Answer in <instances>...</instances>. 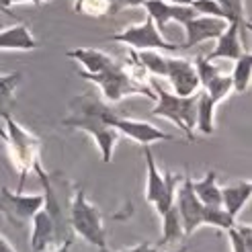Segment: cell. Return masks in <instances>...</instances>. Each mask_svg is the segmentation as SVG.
Masks as SVG:
<instances>
[{"label":"cell","mask_w":252,"mask_h":252,"mask_svg":"<svg viewBox=\"0 0 252 252\" xmlns=\"http://www.w3.org/2000/svg\"><path fill=\"white\" fill-rule=\"evenodd\" d=\"M113 113L115 111L111 109V105L98 96L80 94L70 100V115L62 121V125L88 133L96 142L103 162H111L113 148L119 140V131L109 125Z\"/></svg>","instance_id":"1"},{"label":"cell","mask_w":252,"mask_h":252,"mask_svg":"<svg viewBox=\"0 0 252 252\" xmlns=\"http://www.w3.org/2000/svg\"><path fill=\"white\" fill-rule=\"evenodd\" d=\"M2 121H4V129H0V135L4 137L8 152H10V160L15 164V168L19 170V176H21L19 191H23L27 174L33 172V168L39 164L41 142H39V137H35L31 131H27L10 115L2 117Z\"/></svg>","instance_id":"2"},{"label":"cell","mask_w":252,"mask_h":252,"mask_svg":"<svg viewBox=\"0 0 252 252\" xmlns=\"http://www.w3.org/2000/svg\"><path fill=\"white\" fill-rule=\"evenodd\" d=\"M150 86L156 93V107L152 109L154 117H164L179 127L189 142H195V117H197V93L189 96H179L166 93L156 80H150Z\"/></svg>","instance_id":"3"},{"label":"cell","mask_w":252,"mask_h":252,"mask_svg":"<svg viewBox=\"0 0 252 252\" xmlns=\"http://www.w3.org/2000/svg\"><path fill=\"white\" fill-rule=\"evenodd\" d=\"M68 220H70V228L74 230V234H78L91 246H96V248L107 246V230L103 225V216H100L98 207L86 199L84 189H78L74 193L72 205L68 211Z\"/></svg>","instance_id":"4"},{"label":"cell","mask_w":252,"mask_h":252,"mask_svg":"<svg viewBox=\"0 0 252 252\" xmlns=\"http://www.w3.org/2000/svg\"><path fill=\"white\" fill-rule=\"evenodd\" d=\"M80 76L94 82L100 91H103L107 103H119L121 98L131 96V94H144L148 98L156 100V93L152 91V86L131 80L129 74L125 72V68H123V62H119L115 68H109L105 72H96V74L80 72Z\"/></svg>","instance_id":"5"},{"label":"cell","mask_w":252,"mask_h":252,"mask_svg":"<svg viewBox=\"0 0 252 252\" xmlns=\"http://www.w3.org/2000/svg\"><path fill=\"white\" fill-rule=\"evenodd\" d=\"M144 158H146V168H148V183H146V201L152 203L160 213H164L174 203V193H176V174L172 172H160L156 166V160L152 154V148L144 146Z\"/></svg>","instance_id":"6"},{"label":"cell","mask_w":252,"mask_h":252,"mask_svg":"<svg viewBox=\"0 0 252 252\" xmlns=\"http://www.w3.org/2000/svg\"><path fill=\"white\" fill-rule=\"evenodd\" d=\"M107 41L129 45V47L137 49V52H140V49H158V52H176V49H181V45L170 43L162 37V33L156 29L154 21L150 17H146L142 23L131 25V27L107 37Z\"/></svg>","instance_id":"7"},{"label":"cell","mask_w":252,"mask_h":252,"mask_svg":"<svg viewBox=\"0 0 252 252\" xmlns=\"http://www.w3.org/2000/svg\"><path fill=\"white\" fill-rule=\"evenodd\" d=\"M43 207V195H23L21 191L12 193L10 189L2 187L0 191V211L15 225L29 223L31 218Z\"/></svg>","instance_id":"8"},{"label":"cell","mask_w":252,"mask_h":252,"mask_svg":"<svg viewBox=\"0 0 252 252\" xmlns=\"http://www.w3.org/2000/svg\"><path fill=\"white\" fill-rule=\"evenodd\" d=\"M109 125H111L113 129H117L119 133L127 135L129 140L142 144V146H150V144H154V142H172L174 140V135H170L166 131L154 127L152 123L129 119V117H121L117 111L111 115Z\"/></svg>","instance_id":"9"},{"label":"cell","mask_w":252,"mask_h":252,"mask_svg":"<svg viewBox=\"0 0 252 252\" xmlns=\"http://www.w3.org/2000/svg\"><path fill=\"white\" fill-rule=\"evenodd\" d=\"M174 205H176V209H179L185 236H191L197 228L203 225V203H201V201L197 199V195L193 193L191 179H189V176L183 181V185L176 189Z\"/></svg>","instance_id":"10"},{"label":"cell","mask_w":252,"mask_h":252,"mask_svg":"<svg viewBox=\"0 0 252 252\" xmlns=\"http://www.w3.org/2000/svg\"><path fill=\"white\" fill-rule=\"evenodd\" d=\"M183 27H185L187 39H185V43H181V49H191L203 41L218 39V37L223 33V29L228 27V21L220 19V17L195 15L193 19L183 23Z\"/></svg>","instance_id":"11"},{"label":"cell","mask_w":252,"mask_h":252,"mask_svg":"<svg viewBox=\"0 0 252 252\" xmlns=\"http://www.w3.org/2000/svg\"><path fill=\"white\" fill-rule=\"evenodd\" d=\"M166 78L174 88V94L179 96L195 94L201 88L193 60L187 58H166Z\"/></svg>","instance_id":"12"},{"label":"cell","mask_w":252,"mask_h":252,"mask_svg":"<svg viewBox=\"0 0 252 252\" xmlns=\"http://www.w3.org/2000/svg\"><path fill=\"white\" fill-rule=\"evenodd\" d=\"M144 8L148 10V17L154 21L156 29L160 33L164 31V27L170 21L183 25L197 15L191 4H172V2H166V0H146Z\"/></svg>","instance_id":"13"},{"label":"cell","mask_w":252,"mask_h":252,"mask_svg":"<svg viewBox=\"0 0 252 252\" xmlns=\"http://www.w3.org/2000/svg\"><path fill=\"white\" fill-rule=\"evenodd\" d=\"M244 31H248V27H244V25L228 23V27H225L223 33L218 37L216 47H213L205 58L211 60V62H216V60H238L244 52L242 41H240V35Z\"/></svg>","instance_id":"14"},{"label":"cell","mask_w":252,"mask_h":252,"mask_svg":"<svg viewBox=\"0 0 252 252\" xmlns=\"http://www.w3.org/2000/svg\"><path fill=\"white\" fill-rule=\"evenodd\" d=\"M31 223H33V230H31V252H43L52 244L64 242V240H60L56 223H54V220L49 218V213L43 207L31 218Z\"/></svg>","instance_id":"15"},{"label":"cell","mask_w":252,"mask_h":252,"mask_svg":"<svg viewBox=\"0 0 252 252\" xmlns=\"http://www.w3.org/2000/svg\"><path fill=\"white\" fill-rule=\"evenodd\" d=\"M68 58L76 60L82 64V72H88V74H96V72H105L109 68H115L119 62L115 58H111L109 54L100 52V49H93V47H78V49H70L66 52Z\"/></svg>","instance_id":"16"},{"label":"cell","mask_w":252,"mask_h":252,"mask_svg":"<svg viewBox=\"0 0 252 252\" xmlns=\"http://www.w3.org/2000/svg\"><path fill=\"white\" fill-rule=\"evenodd\" d=\"M39 47L27 25H12L0 31V49H19V52H33Z\"/></svg>","instance_id":"17"},{"label":"cell","mask_w":252,"mask_h":252,"mask_svg":"<svg viewBox=\"0 0 252 252\" xmlns=\"http://www.w3.org/2000/svg\"><path fill=\"white\" fill-rule=\"evenodd\" d=\"M252 195V183L250 181H238L234 185L221 187V207L236 218L242 211V207L250 201Z\"/></svg>","instance_id":"18"},{"label":"cell","mask_w":252,"mask_h":252,"mask_svg":"<svg viewBox=\"0 0 252 252\" xmlns=\"http://www.w3.org/2000/svg\"><path fill=\"white\" fill-rule=\"evenodd\" d=\"M216 107L213 100L205 91H197V117H195V129H199L203 135H211L216 131Z\"/></svg>","instance_id":"19"},{"label":"cell","mask_w":252,"mask_h":252,"mask_svg":"<svg viewBox=\"0 0 252 252\" xmlns=\"http://www.w3.org/2000/svg\"><path fill=\"white\" fill-rule=\"evenodd\" d=\"M193 193L203 205H221V187L218 185L216 170H209L201 181L191 179Z\"/></svg>","instance_id":"20"},{"label":"cell","mask_w":252,"mask_h":252,"mask_svg":"<svg viewBox=\"0 0 252 252\" xmlns=\"http://www.w3.org/2000/svg\"><path fill=\"white\" fill-rule=\"evenodd\" d=\"M160 218H162V238L158 240L156 246L160 248V246H166L172 242H179L185 234H183V221H181L176 205L172 203L164 213H160Z\"/></svg>","instance_id":"21"},{"label":"cell","mask_w":252,"mask_h":252,"mask_svg":"<svg viewBox=\"0 0 252 252\" xmlns=\"http://www.w3.org/2000/svg\"><path fill=\"white\" fill-rule=\"evenodd\" d=\"M21 80H23L21 72H12V74L0 76V119L10 115L12 109H15V105H17L15 93H17Z\"/></svg>","instance_id":"22"},{"label":"cell","mask_w":252,"mask_h":252,"mask_svg":"<svg viewBox=\"0 0 252 252\" xmlns=\"http://www.w3.org/2000/svg\"><path fill=\"white\" fill-rule=\"evenodd\" d=\"M236 64H234V70L230 74V78H232V91L238 93V94H244L248 91V86H250V76H252V56L250 52H242V56L234 60Z\"/></svg>","instance_id":"23"},{"label":"cell","mask_w":252,"mask_h":252,"mask_svg":"<svg viewBox=\"0 0 252 252\" xmlns=\"http://www.w3.org/2000/svg\"><path fill=\"white\" fill-rule=\"evenodd\" d=\"M135 56L140 60V64L148 70L150 76H160L166 78V56L158 52V49H135Z\"/></svg>","instance_id":"24"},{"label":"cell","mask_w":252,"mask_h":252,"mask_svg":"<svg viewBox=\"0 0 252 252\" xmlns=\"http://www.w3.org/2000/svg\"><path fill=\"white\" fill-rule=\"evenodd\" d=\"M203 225L230 230L232 225H236V218H232L221 205H203Z\"/></svg>","instance_id":"25"},{"label":"cell","mask_w":252,"mask_h":252,"mask_svg":"<svg viewBox=\"0 0 252 252\" xmlns=\"http://www.w3.org/2000/svg\"><path fill=\"white\" fill-rule=\"evenodd\" d=\"M203 91L216 100V103L220 105L221 100L228 96L230 93H232V78H230V74H223V72H220L216 78H213L207 86H203Z\"/></svg>","instance_id":"26"},{"label":"cell","mask_w":252,"mask_h":252,"mask_svg":"<svg viewBox=\"0 0 252 252\" xmlns=\"http://www.w3.org/2000/svg\"><path fill=\"white\" fill-rule=\"evenodd\" d=\"M216 2L220 4L223 19L228 23H240L250 29V23L244 17V0H216Z\"/></svg>","instance_id":"27"},{"label":"cell","mask_w":252,"mask_h":252,"mask_svg":"<svg viewBox=\"0 0 252 252\" xmlns=\"http://www.w3.org/2000/svg\"><path fill=\"white\" fill-rule=\"evenodd\" d=\"M74 12L84 17H107L109 15V0H76L74 2Z\"/></svg>","instance_id":"28"},{"label":"cell","mask_w":252,"mask_h":252,"mask_svg":"<svg viewBox=\"0 0 252 252\" xmlns=\"http://www.w3.org/2000/svg\"><path fill=\"white\" fill-rule=\"evenodd\" d=\"M191 6L197 15H207V17H220L223 19V12L216 0H191Z\"/></svg>","instance_id":"29"},{"label":"cell","mask_w":252,"mask_h":252,"mask_svg":"<svg viewBox=\"0 0 252 252\" xmlns=\"http://www.w3.org/2000/svg\"><path fill=\"white\" fill-rule=\"evenodd\" d=\"M146 0H109V15H117V12L125 8H135V6H144Z\"/></svg>","instance_id":"30"},{"label":"cell","mask_w":252,"mask_h":252,"mask_svg":"<svg viewBox=\"0 0 252 252\" xmlns=\"http://www.w3.org/2000/svg\"><path fill=\"white\" fill-rule=\"evenodd\" d=\"M98 252H160V248L156 244H150V242H140L131 248H123V250H109L105 246V248H98Z\"/></svg>","instance_id":"31"},{"label":"cell","mask_w":252,"mask_h":252,"mask_svg":"<svg viewBox=\"0 0 252 252\" xmlns=\"http://www.w3.org/2000/svg\"><path fill=\"white\" fill-rule=\"evenodd\" d=\"M225 232H228V236H230V244H232V250H234V252H250V250L246 248V244L242 242L240 234L236 232V225H232V228L225 230Z\"/></svg>","instance_id":"32"},{"label":"cell","mask_w":252,"mask_h":252,"mask_svg":"<svg viewBox=\"0 0 252 252\" xmlns=\"http://www.w3.org/2000/svg\"><path fill=\"white\" fill-rule=\"evenodd\" d=\"M72 246H74V240H72V236H70V238H66L64 242H60V246L56 250H43V252H70Z\"/></svg>","instance_id":"33"},{"label":"cell","mask_w":252,"mask_h":252,"mask_svg":"<svg viewBox=\"0 0 252 252\" xmlns=\"http://www.w3.org/2000/svg\"><path fill=\"white\" fill-rule=\"evenodd\" d=\"M19 2H31L35 6H39V4L45 2V0H4V8H8L10 4H19Z\"/></svg>","instance_id":"34"},{"label":"cell","mask_w":252,"mask_h":252,"mask_svg":"<svg viewBox=\"0 0 252 252\" xmlns=\"http://www.w3.org/2000/svg\"><path fill=\"white\" fill-rule=\"evenodd\" d=\"M0 252H15V248L6 242V238H2V236H0Z\"/></svg>","instance_id":"35"},{"label":"cell","mask_w":252,"mask_h":252,"mask_svg":"<svg viewBox=\"0 0 252 252\" xmlns=\"http://www.w3.org/2000/svg\"><path fill=\"white\" fill-rule=\"evenodd\" d=\"M170 252H187V246H181V248H176V250H170Z\"/></svg>","instance_id":"36"},{"label":"cell","mask_w":252,"mask_h":252,"mask_svg":"<svg viewBox=\"0 0 252 252\" xmlns=\"http://www.w3.org/2000/svg\"><path fill=\"white\" fill-rule=\"evenodd\" d=\"M0 4H2V6H4V0H0Z\"/></svg>","instance_id":"37"}]
</instances>
